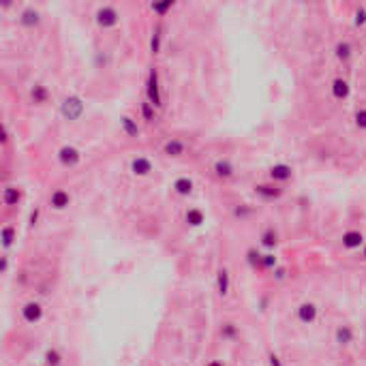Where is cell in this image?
<instances>
[{
	"label": "cell",
	"instance_id": "obj_1",
	"mask_svg": "<svg viewBox=\"0 0 366 366\" xmlns=\"http://www.w3.org/2000/svg\"><path fill=\"white\" fill-rule=\"evenodd\" d=\"M60 112H62L64 118L73 122V120H77V118H80V116L83 114V101H81L77 94H71V96H67V99L62 101Z\"/></svg>",
	"mask_w": 366,
	"mask_h": 366
},
{
	"label": "cell",
	"instance_id": "obj_2",
	"mask_svg": "<svg viewBox=\"0 0 366 366\" xmlns=\"http://www.w3.org/2000/svg\"><path fill=\"white\" fill-rule=\"evenodd\" d=\"M146 92H148V103H150L152 107H161V105H163V99H161V92H159V71L157 69L150 71Z\"/></svg>",
	"mask_w": 366,
	"mask_h": 366
},
{
	"label": "cell",
	"instance_id": "obj_3",
	"mask_svg": "<svg viewBox=\"0 0 366 366\" xmlns=\"http://www.w3.org/2000/svg\"><path fill=\"white\" fill-rule=\"evenodd\" d=\"M120 22V15H118V11L114 9V6H101L99 11H96V24L101 26V28H112V26H116Z\"/></svg>",
	"mask_w": 366,
	"mask_h": 366
},
{
	"label": "cell",
	"instance_id": "obj_4",
	"mask_svg": "<svg viewBox=\"0 0 366 366\" xmlns=\"http://www.w3.org/2000/svg\"><path fill=\"white\" fill-rule=\"evenodd\" d=\"M58 159H60V163H62L64 167H75V165L81 161V154H80V150H77V148H73V146H62L60 152H58Z\"/></svg>",
	"mask_w": 366,
	"mask_h": 366
},
{
	"label": "cell",
	"instance_id": "obj_5",
	"mask_svg": "<svg viewBox=\"0 0 366 366\" xmlns=\"http://www.w3.org/2000/svg\"><path fill=\"white\" fill-rule=\"evenodd\" d=\"M22 317H24V321H28V324H37V321L43 317L41 304H39V302H28V304H24Z\"/></svg>",
	"mask_w": 366,
	"mask_h": 366
},
{
	"label": "cell",
	"instance_id": "obj_6",
	"mask_svg": "<svg viewBox=\"0 0 366 366\" xmlns=\"http://www.w3.org/2000/svg\"><path fill=\"white\" fill-rule=\"evenodd\" d=\"M291 176H293V169L285 163L270 167V178H272V182H287V180H291Z\"/></svg>",
	"mask_w": 366,
	"mask_h": 366
},
{
	"label": "cell",
	"instance_id": "obj_7",
	"mask_svg": "<svg viewBox=\"0 0 366 366\" xmlns=\"http://www.w3.org/2000/svg\"><path fill=\"white\" fill-rule=\"evenodd\" d=\"M364 244V236H362V231H358V229H351V231H345L343 234V246L345 248H360Z\"/></svg>",
	"mask_w": 366,
	"mask_h": 366
},
{
	"label": "cell",
	"instance_id": "obj_8",
	"mask_svg": "<svg viewBox=\"0 0 366 366\" xmlns=\"http://www.w3.org/2000/svg\"><path fill=\"white\" fill-rule=\"evenodd\" d=\"M298 319L302 324H313L317 319V306L313 302H304V304L298 306Z\"/></svg>",
	"mask_w": 366,
	"mask_h": 366
},
{
	"label": "cell",
	"instance_id": "obj_9",
	"mask_svg": "<svg viewBox=\"0 0 366 366\" xmlns=\"http://www.w3.org/2000/svg\"><path fill=\"white\" fill-rule=\"evenodd\" d=\"M49 203H51V208H56V210H64V208H69V203H71V195L67 191L58 189L49 195Z\"/></svg>",
	"mask_w": 366,
	"mask_h": 366
},
{
	"label": "cell",
	"instance_id": "obj_10",
	"mask_svg": "<svg viewBox=\"0 0 366 366\" xmlns=\"http://www.w3.org/2000/svg\"><path fill=\"white\" fill-rule=\"evenodd\" d=\"M131 171L135 176H148L152 171V161L146 159V157H137L131 161Z\"/></svg>",
	"mask_w": 366,
	"mask_h": 366
},
{
	"label": "cell",
	"instance_id": "obj_11",
	"mask_svg": "<svg viewBox=\"0 0 366 366\" xmlns=\"http://www.w3.org/2000/svg\"><path fill=\"white\" fill-rule=\"evenodd\" d=\"M255 193L263 199H276V197H281L283 189H279L274 184H255Z\"/></svg>",
	"mask_w": 366,
	"mask_h": 366
},
{
	"label": "cell",
	"instance_id": "obj_12",
	"mask_svg": "<svg viewBox=\"0 0 366 366\" xmlns=\"http://www.w3.org/2000/svg\"><path fill=\"white\" fill-rule=\"evenodd\" d=\"M234 171H236V167L227 159H218L214 163V173H216V176H221V178H231V176H234Z\"/></svg>",
	"mask_w": 366,
	"mask_h": 366
},
{
	"label": "cell",
	"instance_id": "obj_13",
	"mask_svg": "<svg viewBox=\"0 0 366 366\" xmlns=\"http://www.w3.org/2000/svg\"><path fill=\"white\" fill-rule=\"evenodd\" d=\"M163 152L167 157H180V154H184V141L180 139H167L165 146H163Z\"/></svg>",
	"mask_w": 366,
	"mask_h": 366
},
{
	"label": "cell",
	"instance_id": "obj_14",
	"mask_svg": "<svg viewBox=\"0 0 366 366\" xmlns=\"http://www.w3.org/2000/svg\"><path fill=\"white\" fill-rule=\"evenodd\" d=\"M334 338H336L338 345H351L353 343V330L349 325H338L336 327V334H334Z\"/></svg>",
	"mask_w": 366,
	"mask_h": 366
},
{
	"label": "cell",
	"instance_id": "obj_15",
	"mask_svg": "<svg viewBox=\"0 0 366 366\" xmlns=\"http://www.w3.org/2000/svg\"><path fill=\"white\" fill-rule=\"evenodd\" d=\"M120 124H122V131H124V133L128 135V137H137V135H139L137 120H135V118H131V116H122Z\"/></svg>",
	"mask_w": 366,
	"mask_h": 366
},
{
	"label": "cell",
	"instance_id": "obj_16",
	"mask_svg": "<svg viewBox=\"0 0 366 366\" xmlns=\"http://www.w3.org/2000/svg\"><path fill=\"white\" fill-rule=\"evenodd\" d=\"M39 22H41V15H39L37 9H24L22 17H19V24H22V26H28V28L37 26Z\"/></svg>",
	"mask_w": 366,
	"mask_h": 366
},
{
	"label": "cell",
	"instance_id": "obj_17",
	"mask_svg": "<svg viewBox=\"0 0 366 366\" xmlns=\"http://www.w3.org/2000/svg\"><path fill=\"white\" fill-rule=\"evenodd\" d=\"M173 191L178 193V195H191V191H193V180L191 178H176L173 180Z\"/></svg>",
	"mask_w": 366,
	"mask_h": 366
},
{
	"label": "cell",
	"instance_id": "obj_18",
	"mask_svg": "<svg viewBox=\"0 0 366 366\" xmlns=\"http://www.w3.org/2000/svg\"><path fill=\"white\" fill-rule=\"evenodd\" d=\"M19 199H22V193H19L17 186H6L4 193H2V202L6 205H17Z\"/></svg>",
	"mask_w": 366,
	"mask_h": 366
},
{
	"label": "cell",
	"instance_id": "obj_19",
	"mask_svg": "<svg viewBox=\"0 0 366 366\" xmlns=\"http://www.w3.org/2000/svg\"><path fill=\"white\" fill-rule=\"evenodd\" d=\"M332 94L334 99H347L349 96V83L345 80H334L332 81Z\"/></svg>",
	"mask_w": 366,
	"mask_h": 366
},
{
	"label": "cell",
	"instance_id": "obj_20",
	"mask_svg": "<svg viewBox=\"0 0 366 366\" xmlns=\"http://www.w3.org/2000/svg\"><path fill=\"white\" fill-rule=\"evenodd\" d=\"M216 289H218V293H221V295L229 293V272L225 268L218 270V274H216Z\"/></svg>",
	"mask_w": 366,
	"mask_h": 366
},
{
	"label": "cell",
	"instance_id": "obj_21",
	"mask_svg": "<svg viewBox=\"0 0 366 366\" xmlns=\"http://www.w3.org/2000/svg\"><path fill=\"white\" fill-rule=\"evenodd\" d=\"M47 96H49V92H47V88H45L43 83H35V86L30 88V99L35 103H45V101H47Z\"/></svg>",
	"mask_w": 366,
	"mask_h": 366
},
{
	"label": "cell",
	"instance_id": "obj_22",
	"mask_svg": "<svg viewBox=\"0 0 366 366\" xmlns=\"http://www.w3.org/2000/svg\"><path fill=\"white\" fill-rule=\"evenodd\" d=\"M186 223L193 225V227H199V225L203 223V212L199 208H191L189 212H186Z\"/></svg>",
	"mask_w": 366,
	"mask_h": 366
},
{
	"label": "cell",
	"instance_id": "obj_23",
	"mask_svg": "<svg viewBox=\"0 0 366 366\" xmlns=\"http://www.w3.org/2000/svg\"><path fill=\"white\" fill-rule=\"evenodd\" d=\"M351 51H353V47H351V43H347V41H340L336 45V58L338 60H349Z\"/></svg>",
	"mask_w": 366,
	"mask_h": 366
},
{
	"label": "cell",
	"instance_id": "obj_24",
	"mask_svg": "<svg viewBox=\"0 0 366 366\" xmlns=\"http://www.w3.org/2000/svg\"><path fill=\"white\" fill-rule=\"evenodd\" d=\"M276 242H279V240H276V231H274V229H266V231L261 234V244H263V246L274 248Z\"/></svg>",
	"mask_w": 366,
	"mask_h": 366
},
{
	"label": "cell",
	"instance_id": "obj_25",
	"mask_svg": "<svg viewBox=\"0 0 366 366\" xmlns=\"http://www.w3.org/2000/svg\"><path fill=\"white\" fill-rule=\"evenodd\" d=\"M45 362H47V366H60L62 364V356L56 349H49L47 353H45Z\"/></svg>",
	"mask_w": 366,
	"mask_h": 366
},
{
	"label": "cell",
	"instance_id": "obj_26",
	"mask_svg": "<svg viewBox=\"0 0 366 366\" xmlns=\"http://www.w3.org/2000/svg\"><path fill=\"white\" fill-rule=\"evenodd\" d=\"M15 236H17V234H15V229L6 225V227L2 229V244H4V246H11L13 240H15Z\"/></svg>",
	"mask_w": 366,
	"mask_h": 366
},
{
	"label": "cell",
	"instance_id": "obj_27",
	"mask_svg": "<svg viewBox=\"0 0 366 366\" xmlns=\"http://www.w3.org/2000/svg\"><path fill=\"white\" fill-rule=\"evenodd\" d=\"M221 334H223V338H236V334H238V327H236V324H225L223 327H221Z\"/></svg>",
	"mask_w": 366,
	"mask_h": 366
},
{
	"label": "cell",
	"instance_id": "obj_28",
	"mask_svg": "<svg viewBox=\"0 0 366 366\" xmlns=\"http://www.w3.org/2000/svg\"><path fill=\"white\" fill-rule=\"evenodd\" d=\"M141 116H144L146 122H152L154 120V107L150 105V103H141Z\"/></svg>",
	"mask_w": 366,
	"mask_h": 366
},
{
	"label": "cell",
	"instance_id": "obj_29",
	"mask_svg": "<svg viewBox=\"0 0 366 366\" xmlns=\"http://www.w3.org/2000/svg\"><path fill=\"white\" fill-rule=\"evenodd\" d=\"M150 47H152V54H159V49H161V26H157V30H154Z\"/></svg>",
	"mask_w": 366,
	"mask_h": 366
},
{
	"label": "cell",
	"instance_id": "obj_30",
	"mask_svg": "<svg viewBox=\"0 0 366 366\" xmlns=\"http://www.w3.org/2000/svg\"><path fill=\"white\" fill-rule=\"evenodd\" d=\"M171 6H173L171 0H167V2H154V4H152V11L159 13V15H163V13H167V11L171 9Z\"/></svg>",
	"mask_w": 366,
	"mask_h": 366
},
{
	"label": "cell",
	"instance_id": "obj_31",
	"mask_svg": "<svg viewBox=\"0 0 366 366\" xmlns=\"http://www.w3.org/2000/svg\"><path fill=\"white\" fill-rule=\"evenodd\" d=\"M353 120H356L358 128H364V131H366V109H358L356 116H353Z\"/></svg>",
	"mask_w": 366,
	"mask_h": 366
},
{
	"label": "cell",
	"instance_id": "obj_32",
	"mask_svg": "<svg viewBox=\"0 0 366 366\" xmlns=\"http://www.w3.org/2000/svg\"><path fill=\"white\" fill-rule=\"evenodd\" d=\"M261 257H263V255H259L255 248H250L248 253H246V259H248L250 266H261Z\"/></svg>",
	"mask_w": 366,
	"mask_h": 366
},
{
	"label": "cell",
	"instance_id": "obj_33",
	"mask_svg": "<svg viewBox=\"0 0 366 366\" xmlns=\"http://www.w3.org/2000/svg\"><path fill=\"white\" fill-rule=\"evenodd\" d=\"M353 22H356V26H364L366 24V9H356V17H353Z\"/></svg>",
	"mask_w": 366,
	"mask_h": 366
},
{
	"label": "cell",
	"instance_id": "obj_34",
	"mask_svg": "<svg viewBox=\"0 0 366 366\" xmlns=\"http://www.w3.org/2000/svg\"><path fill=\"white\" fill-rule=\"evenodd\" d=\"M261 266H263V268H274V266H276V257H274L272 253L263 255V257H261Z\"/></svg>",
	"mask_w": 366,
	"mask_h": 366
},
{
	"label": "cell",
	"instance_id": "obj_35",
	"mask_svg": "<svg viewBox=\"0 0 366 366\" xmlns=\"http://www.w3.org/2000/svg\"><path fill=\"white\" fill-rule=\"evenodd\" d=\"M270 366H283L279 356H274V353H270Z\"/></svg>",
	"mask_w": 366,
	"mask_h": 366
},
{
	"label": "cell",
	"instance_id": "obj_36",
	"mask_svg": "<svg viewBox=\"0 0 366 366\" xmlns=\"http://www.w3.org/2000/svg\"><path fill=\"white\" fill-rule=\"evenodd\" d=\"M37 221H39V208H35L30 212V225H35Z\"/></svg>",
	"mask_w": 366,
	"mask_h": 366
},
{
	"label": "cell",
	"instance_id": "obj_37",
	"mask_svg": "<svg viewBox=\"0 0 366 366\" xmlns=\"http://www.w3.org/2000/svg\"><path fill=\"white\" fill-rule=\"evenodd\" d=\"M6 268H9V261H6V257H2V261H0V270L6 272Z\"/></svg>",
	"mask_w": 366,
	"mask_h": 366
},
{
	"label": "cell",
	"instance_id": "obj_38",
	"mask_svg": "<svg viewBox=\"0 0 366 366\" xmlns=\"http://www.w3.org/2000/svg\"><path fill=\"white\" fill-rule=\"evenodd\" d=\"M276 279H285V270H283V268L276 270Z\"/></svg>",
	"mask_w": 366,
	"mask_h": 366
},
{
	"label": "cell",
	"instance_id": "obj_39",
	"mask_svg": "<svg viewBox=\"0 0 366 366\" xmlns=\"http://www.w3.org/2000/svg\"><path fill=\"white\" fill-rule=\"evenodd\" d=\"M208 366H223V362H218V360H214V362H210Z\"/></svg>",
	"mask_w": 366,
	"mask_h": 366
},
{
	"label": "cell",
	"instance_id": "obj_40",
	"mask_svg": "<svg viewBox=\"0 0 366 366\" xmlns=\"http://www.w3.org/2000/svg\"><path fill=\"white\" fill-rule=\"evenodd\" d=\"M364 259H366V244H364Z\"/></svg>",
	"mask_w": 366,
	"mask_h": 366
}]
</instances>
